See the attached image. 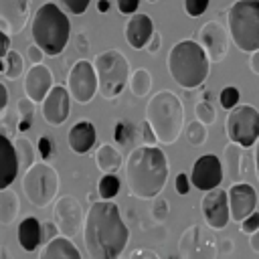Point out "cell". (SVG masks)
<instances>
[{"label":"cell","instance_id":"1","mask_svg":"<svg viewBox=\"0 0 259 259\" xmlns=\"http://www.w3.org/2000/svg\"><path fill=\"white\" fill-rule=\"evenodd\" d=\"M130 239L119 208L111 200L93 202L83 221V243L91 259H119Z\"/></svg>","mask_w":259,"mask_h":259},{"label":"cell","instance_id":"2","mask_svg":"<svg viewBox=\"0 0 259 259\" xmlns=\"http://www.w3.org/2000/svg\"><path fill=\"white\" fill-rule=\"evenodd\" d=\"M168 158L156 146H138L125 160V178L132 196L154 198L168 182Z\"/></svg>","mask_w":259,"mask_h":259},{"label":"cell","instance_id":"3","mask_svg":"<svg viewBox=\"0 0 259 259\" xmlns=\"http://www.w3.org/2000/svg\"><path fill=\"white\" fill-rule=\"evenodd\" d=\"M166 65L170 77L184 89L200 87L210 71V59L200 42L194 38H184L176 42L168 53Z\"/></svg>","mask_w":259,"mask_h":259},{"label":"cell","instance_id":"4","mask_svg":"<svg viewBox=\"0 0 259 259\" xmlns=\"http://www.w3.org/2000/svg\"><path fill=\"white\" fill-rule=\"evenodd\" d=\"M30 32L34 45H38L45 55L57 57L65 51L71 38V22L57 4L47 2L38 6V10L34 12L30 22Z\"/></svg>","mask_w":259,"mask_h":259},{"label":"cell","instance_id":"5","mask_svg":"<svg viewBox=\"0 0 259 259\" xmlns=\"http://www.w3.org/2000/svg\"><path fill=\"white\" fill-rule=\"evenodd\" d=\"M144 119L150 121L160 144H174L184 130V107L180 97L170 89L154 93L148 99Z\"/></svg>","mask_w":259,"mask_h":259},{"label":"cell","instance_id":"6","mask_svg":"<svg viewBox=\"0 0 259 259\" xmlns=\"http://www.w3.org/2000/svg\"><path fill=\"white\" fill-rule=\"evenodd\" d=\"M229 34L241 53L259 49V0H235L227 12Z\"/></svg>","mask_w":259,"mask_h":259},{"label":"cell","instance_id":"7","mask_svg":"<svg viewBox=\"0 0 259 259\" xmlns=\"http://www.w3.org/2000/svg\"><path fill=\"white\" fill-rule=\"evenodd\" d=\"M97 73V91L103 99L113 101L130 81V63L117 49H107L93 59Z\"/></svg>","mask_w":259,"mask_h":259},{"label":"cell","instance_id":"8","mask_svg":"<svg viewBox=\"0 0 259 259\" xmlns=\"http://www.w3.org/2000/svg\"><path fill=\"white\" fill-rule=\"evenodd\" d=\"M22 190L30 204L42 208L51 204L59 192V174L47 162H34L30 168L24 170Z\"/></svg>","mask_w":259,"mask_h":259},{"label":"cell","instance_id":"9","mask_svg":"<svg viewBox=\"0 0 259 259\" xmlns=\"http://www.w3.org/2000/svg\"><path fill=\"white\" fill-rule=\"evenodd\" d=\"M225 132L229 142H235L245 150L255 146V142L259 140V111L249 103L235 105L227 113Z\"/></svg>","mask_w":259,"mask_h":259},{"label":"cell","instance_id":"10","mask_svg":"<svg viewBox=\"0 0 259 259\" xmlns=\"http://www.w3.org/2000/svg\"><path fill=\"white\" fill-rule=\"evenodd\" d=\"M180 259H217V237L210 229L200 225H190L178 243Z\"/></svg>","mask_w":259,"mask_h":259},{"label":"cell","instance_id":"11","mask_svg":"<svg viewBox=\"0 0 259 259\" xmlns=\"http://www.w3.org/2000/svg\"><path fill=\"white\" fill-rule=\"evenodd\" d=\"M67 91L77 103H89L97 93V73L93 63L81 59L67 75Z\"/></svg>","mask_w":259,"mask_h":259},{"label":"cell","instance_id":"12","mask_svg":"<svg viewBox=\"0 0 259 259\" xmlns=\"http://www.w3.org/2000/svg\"><path fill=\"white\" fill-rule=\"evenodd\" d=\"M229 32L219 20H208L198 30V42L206 51L210 63H221L229 53Z\"/></svg>","mask_w":259,"mask_h":259},{"label":"cell","instance_id":"13","mask_svg":"<svg viewBox=\"0 0 259 259\" xmlns=\"http://www.w3.org/2000/svg\"><path fill=\"white\" fill-rule=\"evenodd\" d=\"M200 208H202V217H204L206 225H208L212 231L225 229L227 223L231 221L229 194H227V190H223V188H219V186L212 188V190H206V194L202 196Z\"/></svg>","mask_w":259,"mask_h":259},{"label":"cell","instance_id":"14","mask_svg":"<svg viewBox=\"0 0 259 259\" xmlns=\"http://www.w3.org/2000/svg\"><path fill=\"white\" fill-rule=\"evenodd\" d=\"M53 217H55V223L59 227V233L65 235V237H75L81 227H83V208L79 204L77 198L73 196H61L57 202H55V208H53Z\"/></svg>","mask_w":259,"mask_h":259},{"label":"cell","instance_id":"15","mask_svg":"<svg viewBox=\"0 0 259 259\" xmlns=\"http://www.w3.org/2000/svg\"><path fill=\"white\" fill-rule=\"evenodd\" d=\"M223 182V164L214 154L200 156L190 170V184L202 192L217 188Z\"/></svg>","mask_w":259,"mask_h":259},{"label":"cell","instance_id":"16","mask_svg":"<svg viewBox=\"0 0 259 259\" xmlns=\"http://www.w3.org/2000/svg\"><path fill=\"white\" fill-rule=\"evenodd\" d=\"M69 109H71V95L67 87L53 85L47 97L42 99V119L49 125H61L67 121Z\"/></svg>","mask_w":259,"mask_h":259},{"label":"cell","instance_id":"17","mask_svg":"<svg viewBox=\"0 0 259 259\" xmlns=\"http://www.w3.org/2000/svg\"><path fill=\"white\" fill-rule=\"evenodd\" d=\"M30 16V0H0V28L8 34L24 30Z\"/></svg>","mask_w":259,"mask_h":259},{"label":"cell","instance_id":"18","mask_svg":"<svg viewBox=\"0 0 259 259\" xmlns=\"http://www.w3.org/2000/svg\"><path fill=\"white\" fill-rule=\"evenodd\" d=\"M229 210H231V219L241 223L245 217H249L255 206H257V194L255 188L247 182H235L229 188Z\"/></svg>","mask_w":259,"mask_h":259},{"label":"cell","instance_id":"19","mask_svg":"<svg viewBox=\"0 0 259 259\" xmlns=\"http://www.w3.org/2000/svg\"><path fill=\"white\" fill-rule=\"evenodd\" d=\"M152 34H154V22H152L150 14H146V12L130 14V18L125 22V28H123V36H125V40L132 49H138V51L146 49Z\"/></svg>","mask_w":259,"mask_h":259},{"label":"cell","instance_id":"20","mask_svg":"<svg viewBox=\"0 0 259 259\" xmlns=\"http://www.w3.org/2000/svg\"><path fill=\"white\" fill-rule=\"evenodd\" d=\"M53 87V73L42 63L32 65L24 75V93L34 103H40Z\"/></svg>","mask_w":259,"mask_h":259},{"label":"cell","instance_id":"21","mask_svg":"<svg viewBox=\"0 0 259 259\" xmlns=\"http://www.w3.org/2000/svg\"><path fill=\"white\" fill-rule=\"evenodd\" d=\"M18 168H20V164L16 158L14 142H10V138L0 132V190L8 188L14 182Z\"/></svg>","mask_w":259,"mask_h":259},{"label":"cell","instance_id":"22","mask_svg":"<svg viewBox=\"0 0 259 259\" xmlns=\"http://www.w3.org/2000/svg\"><path fill=\"white\" fill-rule=\"evenodd\" d=\"M95 140H97V130L91 121L87 119H81L77 121L69 134H67V142H69V148L75 152V154H87L93 146H95Z\"/></svg>","mask_w":259,"mask_h":259},{"label":"cell","instance_id":"23","mask_svg":"<svg viewBox=\"0 0 259 259\" xmlns=\"http://www.w3.org/2000/svg\"><path fill=\"white\" fill-rule=\"evenodd\" d=\"M38 259H81L79 249L71 243L69 237L59 235L42 245Z\"/></svg>","mask_w":259,"mask_h":259},{"label":"cell","instance_id":"24","mask_svg":"<svg viewBox=\"0 0 259 259\" xmlns=\"http://www.w3.org/2000/svg\"><path fill=\"white\" fill-rule=\"evenodd\" d=\"M243 146L229 142L225 146V162H227V176L233 182H241L243 174H245V154H243Z\"/></svg>","mask_w":259,"mask_h":259},{"label":"cell","instance_id":"25","mask_svg":"<svg viewBox=\"0 0 259 259\" xmlns=\"http://www.w3.org/2000/svg\"><path fill=\"white\" fill-rule=\"evenodd\" d=\"M18 243L24 251H34L40 245V223L34 217H26L18 225Z\"/></svg>","mask_w":259,"mask_h":259},{"label":"cell","instance_id":"26","mask_svg":"<svg viewBox=\"0 0 259 259\" xmlns=\"http://www.w3.org/2000/svg\"><path fill=\"white\" fill-rule=\"evenodd\" d=\"M95 164L103 174H115L121 166V154L111 144H101L95 152Z\"/></svg>","mask_w":259,"mask_h":259},{"label":"cell","instance_id":"27","mask_svg":"<svg viewBox=\"0 0 259 259\" xmlns=\"http://www.w3.org/2000/svg\"><path fill=\"white\" fill-rule=\"evenodd\" d=\"M18 210H20L18 194L10 188H2L0 190V225L4 227L12 225L18 217Z\"/></svg>","mask_w":259,"mask_h":259},{"label":"cell","instance_id":"28","mask_svg":"<svg viewBox=\"0 0 259 259\" xmlns=\"http://www.w3.org/2000/svg\"><path fill=\"white\" fill-rule=\"evenodd\" d=\"M152 89V75L148 69H136L130 77V91L136 95V97H146Z\"/></svg>","mask_w":259,"mask_h":259},{"label":"cell","instance_id":"29","mask_svg":"<svg viewBox=\"0 0 259 259\" xmlns=\"http://www.w3.org/2000/svg\"><path fill=\"white\" fill-rule=\"evenodd\" d=\"M14 150H16V158H18V164L26 170L34 164V146L28 138L20 136L14 140Z\"/></svg>","mask_w":259,"mask_h":259},{"label":"cell","instance_id":"30","mask_svg":"<svg viewBox=\"0 0 259 259\" xmlns=\"http://www.w3.org/2000/svg\"><path fill=\"white\" fill-rule=\"evenodd\" d=\"M119 188H121V182L115 174H103L97 182V192H99L101 200H113L117 196Z\"/></svg>","mask_w":259,"mask_h":259},{"label":"cell","instance_id":"31","mask_svg":"<svg viewBox=\"0 0 259 259\" xmlns=\"http://www.w3.org/2000/svg\"><path fill=\"white\" fill-rule=\"evenodd\" d=\"M113 140L115 144L119 146H132L134 140H136V130H134V123L127 121V119H119L113 127Z\"/></svg>","mask_w":259,"mask_h":259},{"label":"cell","instance_id":"32","mask_svg":"<svg viewBox=\"0 0 259 259\" xmlns=\"http://www.w3.org/2000/svg\"><path fill=\"white\" fill-rule=\"evenodd\" d=\"M206 138H208V130H206V125L202 121L194 119V121H190L186 125V140H188L190 146L200 148V146L206 144Z\"/></svg>","mask_w":259,"mask_h":259},{"label":"cell","instance_id":"33","mask_svg":"<svg viewBox=\"0 0 259 259\" xmlns=\"http://www.w3.org/2000/svg\"><path fill=\"white\" fill-rule=\"evenodd\" d=\"M4 63H6L4 75H6L8 79H18V77L22 75V71H24V61H22V57H20L16 51L10 49V51L4 55Z\"/></svg>","mask_w":259,"mask_h":259},{"label":"cell","instance_id":"34","mask_svg":"<svg viewBox=\"0 0 259 259\" xmlns=\"http://www.w3.org/2000/svg\"><path fill=\"white\" fill-rule=\"evenodd\" d=\"M194 113H196V119L202 121L204 125H212L217 121V111L212 107V103L208 99H202L194 105Z\"/></svg>","mask_w":259,"mask_h":259},{"label":"cell","instance_id":"35","mask_svg":"<svg viewBox=\"0 0 259 259\" xmlns=\"http://www.w3.org/2000/svg\"><path fill=\"white\" fill-rule=\"evenodd\" d=\"M239 89L237 87H233V85H229V87H225L223 91H221V95H219V101H221V105L225 107V109H233L235 105H239Z\"/></svg>","mask_w":259,"mask_h":259},{"label":"cell","instance_id":"36","mask_svg":"<svg viewBox=\"0 0 259 259\" xmlns=\"http://www.w3.org/2000/svg\"><path fill=\"white\" fill-rule=\"evenodd\" d=\"M166 217H168V200L164 196H154V204H152L154 223H164Z\"/></svg>","mask_w":259,"mask_h":259},{"label":"cell","instance_id":"37","mask_svg":"<svg viewBox=\"0 0 259 259\" xmlns=\"http://www.w3.org/2000/svg\"><path fill=\"white\" fill-rule=\"evenodd\" d=\"M16 109H18L20 119H24V121H32V115H34V101H32V99H28V97L18 99Z\"/></svg>","mask_w":259,"mask_h":259},{"label":"cell","instance_id":"38","mask_svg":"<svg viewBox=\"0 0 259 259\" xmlns=\"http://www.w3.org/2000/svg\"><path fill=\"white\" fill-rule=\"evenodd\" d=\"M208 2L210 0H184V10H186L188 16L196 18V16H200L208 8Z\"/></svg>","mask_w":259,"mask_h":259},{"label":"cell","instance_id":"39","mask_svg":"<svg viewBox=\"0 0 259 259\" xmlns=\"http://www.w3.org/2000/svg\"><path fill=\"white\" fill-rule=\"evenodd\" d=\"M59 235H61V233H59V227H57L55 221H45V223H40V243H42V245L49 243L51 239L59 237Z\"/></svg>","mask_w":259,"mask_h":259},{"label":"cell","instance_id":"40","mask_svg":"<svg viewBox=\"0 0 259 259\" xmlns=\"http://www.w3.org/2000/svg\"><path fill=\"white\" fill-rule=\"evenodd\" d=\"M59 2H61V6L67 12H71V14H83L87 10V6H89L91 0H59Z\"/></svg>","mask_w":259,"mask_h":259},{"label":"cell","instance_id":"41","mask_svg":"<svg viewBox=\"0 0 259 259\" xmlns=\"http://www.w3.org/2000/svg\"><path fill=\"white\" fill-rule=\"evenodd\" d=\"M259 229V212L257 210H253L249 217H245L243 221H241V227H239V231L241 233H247V235H251V233H255Z\"/></svg>","mask_w":259,"mask_h":259},{"label":"cell","instance_id":"42","mask_svg":"<svg viewBox=\"0 0 259 259\" xmlns=\"http://www.w3.org/2000/svg\"><path fill=\"white\" fill-rule=\"evenodd\" d=\"M140 130H142V138H144V144H146V146H156V144H158V136H156V132L152 130V125H150L148 119L142 121Z\"/></svg>","mask_w":259,"mask_h":259},{"label":"cell","instance_id":"43","mask_svg":"<svg viewBox=\"0 0 259 259\" xmlns=\"http://www.w3.org/2000/svg\"><path fill=\"white\" fill-rule=\"evenodd\" d=\"M36 148H38V154H40V158H42L45 162L53 156V140H51V138L40 136L38 142H36Z\"/></svg>","mask_w":259,"mask_h":259},{"label":"cell","instance_id":"44","mask_svg":"<svg viewBox=\"0 0 259 259\" xmlns=\"http://www.w3.org/2000/svg\"><path fill=\"white\" fill-rule=\"evenodd\" d=\"M174 186H176V192L178 194H188L190 192V176H186L184 172H180L178 176H176V182H174Z\"/></svg>","mask_w":259,"mask_h":259},{"label":"cell","instance_id":"45","mask_svg":"<svg viewBox=\"0 0 259 259\" xmlns=\"http://www.w3.org/2000/svg\"><path fill=\"white\" fill-rule=\"evenodd\" d=\"M26 57H28V61L32 63V65H38V63H42V57H45V53H42V49L38 47V45H28V49H26Z\"/></svg>","mask_w":259,"mask_h":259},{"label":"cell","instance_id":"46","mask_svg":"<svg viewBox=\"0 0 259 259\" xmlns=\"http://www.w3.org/2000/svg\"><path fill=\"white\" fill-rule=\"evenodd\" d=\"M117 2V10L121 14H134L140 6V0H115Z\"/></svg>","mask_w":259,"mask_h":259},{"label":"cell","instance_id":"47","mask_svg":"<svg viewBox=\"0 0 259 259\" xmlns=\"http://www.w3.org/2000/svg\"><path fill=\"white\" fill-rule=\"evenodd\" d=\"M160 45H162V36H160V32H156V30H154L152 38H150V40H148V45H146V51H148L150 55H156V53L160 51Z\"/></svg>","mask_w":259,"mask_h":259},{"label":"cell","instance_id":"48","mask_svg":"<svg viewBox=\"0 0 259 259\" xmlns=\"http://www.w3.org/2000/svg\"><path fill=\"white\" fill-rule=\"evenodd\" d=\"M130 259H160V257H158V253L152 251V249H136Z\"/></svg>","mask_w":259,"mask_h":259},{"label":"cell","instance_id":"49","mask_svg":"<svg viewBox=\"0 0 259 259\" xmlns=\"http://www.w3.org/2000/svg\"><path fill=\"white\" fill-rule=\"evenodd\" d=\"M8 51H10V34L0 28V59H4Z\"/></svg>","mask_w":259,"mask_h":259},{"label":"cell","instance_id":"50","mask_svg":"<svg viewBox=\"0 0 259 259\" xmlns=\"http://www.w3.org/2000/svg\"><path fill=\"white\" fill-rule=\"evenodd\" d=\"M249 55H251V59H249V67H251V71H253L255 75H259V49L253 51V53H249Z\"/></svg>","mask_w":259,"mask_h":259},{"label":"cell","instance_id":"51","mask_svg":"<svg viewBox=\"0 0 259 259\" xmlns=\"http://www.w3.org/2000/svg\"><path fill=\"white\" fill-rule=\"evenodd\" d=\"M6 105H8V89L0 83V113L6 109Z\"/></svg>","mask_w":259,"mask_h":259},{"label":"cell","instance_id":"52","mask_svg":"<svg viewBox=\"0 0 259 259\" xmlns=\"http://www.w3.org/2000/svg\"><path fill=\"white\" fill-rule=\"evenodd\" d=\"M77 47H79L81 53H87V51H89V42H87V36H85L83 32L77 34Z\"/></svg>","mask_w":259,"mask_h":259},{"label":"cell","instance_id":"53","mask_svg":"<svg viewBox=\"0 0 259 259\" xmlns=\"http://www.w3.org/2000/svg\"><path fill=\"white\" fill-rule=\"evenodd\" d=\"M249 245H251V249H253L255 253H259V229H257L255 233H251V237H249Z\"/></svg>","mask_w":259,"mask_h":259},{"label":"cell","instance_id":"54","mask_svg":"<svg viewBox=\"0 0 259 259\" xmlns=\"http://www.w3.org/2000/svg\"><path fill=\"white\" fill-rule=\"evenodd\" d=\"M109 8H111V2H109V0H97V12L105 14Z\"/></svg>","mask_w":259,"mask_h":259},{"label":"cell","instance_id":"55","mask_svg":"<svg viewBox=\"0 0 259 259\" xmlns=\"http://www.w3.org/2000/svg\"><path fill=\"white\" fill-rule=\"evenodd\" d=\"M255 172H257V178H259V140L255 142Z\"/></svg>","mask_w":259,"mask_h":259},{"label":"cell","instance_id":"56","mask_svg":"<svg viewBox=\"0 0 259 259\" xmlns=\"http://www.w3.org/2000/svg\"><path fill=\"white\" fill-rule=\"evenodd\" d=\"M223 243H225V245H223V251H225V253L233 251V241H229V239H227V241H223Z\"/></svg>","mask_w":259,"mask_h":259},{"label":"cell","instance_id":"57","mask_svg":"<svg viewBox=\"0 0 259 259\" xmlns=\"http://www.w3.org/2000/svg\"><path fill=\"white\" fill-rule=\"evenodd\" d=\"M0 259H10V253L6 251V247H0Z\"/></svg>","mask_w":259,"mask_h":259},{"label":"cell","instance_id":"58","mask_svg":"<svg viewBox=\"0 0 259 259\" xmlns=\"http://www.w3.org/2000/svg\"><path fill=\"white\" fill-rule=\"evenodd\" d=\"M6 71V63H4V59H0V73H4Z\"/></svg>","mask_w":259,"mask_h":259},{"label":"cell","instance_id":"59","mask_svg":"<svg viewBox=\"0 0 259 259\" xmlns=\"http://www.w3.org/2000/svg\"><path fill=\"white\" fill-rule=\"evenodd\" d=\"M146 2H150V4H154V2H158V0H146Z\"/></svg>","mask_w":259,"mask_h":259}]
</instances>
